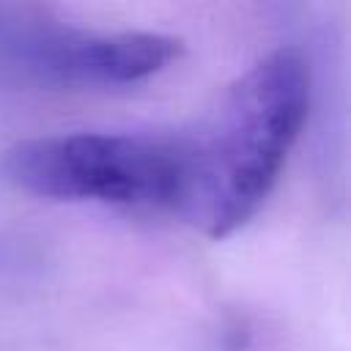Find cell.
Segmentation results:
<instances>
[{"label":"cell","mask_w":351,"mask_h":351,"mask_svg":"<svg viewBox=\"0 0 351 351\" xmlns=\"http://www.w3.org/2000/svg\"><path fill=\"white\" fill-rule=\"evenodd\" d=\"M184 52L181 38L148 30H88L47 5L0 0V88H118L143 82Z\"/></svg>","instance_id":"obj_3"},{"label":"cell","mask_w":351,"mask_h":351,"mask_svg":"<svg viewBox=\"0 0 351 351\" xmlns=\"http://www.w3.org/2000/svg\"><path fill=\"white\" fill-rule=\"evenodd\" d=\"M310 110V63L280 47L236 77L178 137L173 211L208 239L244 228L269 197Z\"/></svg>","instance_id":"obj_1"},{"label":"cell","mask_w":351,"mask_h":351,"mask_svg":"<svg viewBox=\"0 0 351 351\" xmlns=\"http://www.w3.org/2000/svg\"><path fill=\"white\" fill-rule=\"evenodd\" d=\"M0 173L22 192L126 208H170L178 192V137L71 132L14 143Z\"/></svg>","instance_id":"obj_2"}]
</instances>
